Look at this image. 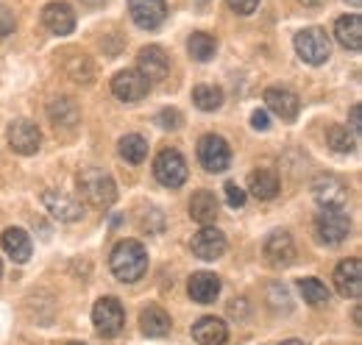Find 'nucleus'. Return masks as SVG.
Masks as SVG:
<instances>
[{
    "label": "nucleus",
    "mask_w": 362,
    "mask_h": 345,
    "mask_svg": "<svg viewBox=\"0 0 362 345\" xmlns=\"http://www.w3.org/2000/svg\"><path fill=\"white\" fill-rule=\"evenodd\" d=\"M109 264H112V273L120 281L132 284V281H139L148 270V251L136 240H123V242L115 245Z\"/></svg>",
    "instance_id": "nucleus-1"
},
{
    "label": "nucleus",
    "mask_w": 362,
    "mask_h": 345,
    "mask_svg": "<svg viewBox=\"0 0 362 345\" xmlns=\"http://www.w3.org/2000/svg\"><path fill=\"white\" fill-rule=\"evenodd\" d=\"M78 189L87 198V204L95 209H109L117 201V187L112 181L109 172H103L100 168H90L78 175Z\"/></svg>",
    "instance_id": "nucleus-2"
},
{
    "label": "nucleus",
    "mask_w": 362,
    "mask_h": 345,
    "mask_svg": "<svg viewBox=\"0 0 362 345\" xmlns=\"http://www.w3.org/2000/svg\"><path fill=\"white\" fill-rule=\"evenodd\" d=\"M351 231V220L343 209H332V206H323L315 217V234L320 242L326 245H340Z\"/></svg>",
    "instance_id": "nucleus-3"
},
{
    "label": "nucleus",
    "mask_w": 362,
    "mask_h": 345,
    "mask_svg": "<svg viewBox=\"0 0 362 345\" xmlns=\"http://www.w3.org/2000/svg\"><path fill=\"white\" fill-rule=\"evenodd\" d=\"M296 53L301 56V62H307V64H323L326 59H329V53H332V45H329V37H326V31H320V28H304V31H298L296 34Z\"/></svg>",
    "instance_id": "nucleus-4"
},
{
    "label": "nucleus",
    "mask_w": 362,
    "mask_h": 345,
    "mask_svg": "<svg viewBox=\"0 0 362 345\" xmlns=\"http://www.w3.org/2000/svg\"><path fill=\"white\" fill-rule=\"evenodd\" d=\"M92 323L98 329V334L103 337H117L123 332V323H126V312L117 298H100L92 309Z\"/></svg>",
    "instance_id": "nucleus-5"
},
{
    "label": "nucleus",
    "mask_w": 362,
    "mask_h": 345,
    "mask_svg": "<svg viewBox=\"0 0 362 345\" xmlns=\"http://www.w3.org/2000/svg\"><path fill=\"white\" fill-rule=\"evenodd\" d=\"M198 162L201 168L209 172H223L231 162V151H228V142L218 134H206L201 136L198 142Z\"/></svg>",
    "instance_id": "nucleus-6"
},
{
    "label": "nucleus",
    "mask_w": 362,
    "mask_h": 345,
    "mask_svg": "<svg viewBox=\"0 0 362 345\" xmlns=\"http://www.w3.org/2000/svg\"><path fill=\"white\" fill-rule=\"evenodd\" d=\"M153 175H156V181L162 187L179 189L181 184L187 181V162H184V156H181L179 151H173V148L162 151L156 156V162H153Z\"/></svg>",
    "instance_id": "nucleus-7"
},
{
    "label": "nucleus",
    "mask_w": 362,
    "mask_h": 345,
    "mask_svg": "<svg viewBox=\"0 0 362 345\" xmlns=\"http://www.w3.org/2000/svg\"><path fill=\"white\" fill-rule=\"evenodd\" d=\"M136 73L151 84V81H165L168 78V70H170V62H168V53L159 47V45H148L136 53Z\"/></svg>",
    "instance_id": "nucleus-8"
},
{
    "label": "nucleus",
    "mask_w": 362,
    "mask_h": 345,
    "mask_svg": "<svg viewBox=\"0 0 362 345\" xmlns=\"http://www.w3.org/2000/svg\"><path fill=\"white\" fill-rule=\"evenodd\" d=\"M8 145H11L14 153L31 156V153L40 151L42 134H40V129H37L31 120H14V123L8 126Z\"/></svg>",
    "instance_id": "nucleus-9"
},
{
    "label": "nucleus",
    "mask_w": 362,
    "mask_h": 345,
    "mask_svg": "<svg viewBox=\"0 0 362 345\" xmlns=\"http://www.w3.org/2000/svg\"><path fill=\"white\" fill-rule=\"evenodd\" d=\"M42 204H45V209L56 217L59 223H73V220H78V217L84 215L81 201H78L76 195H70V192L47 189L45 195H42Z\"/></svg>",
    "instance_id": "nucleus-10"
},
{
    "label": "nucleus",
    "mask_w": 362,
    "mask_h": 345,
    "mask_svg": "<svg viewBox=\"0 0 362 345\" xmlns=\"http://www.w3.org/2000/svg\"><path fill=\"white\" fill-rule=\"evenodd\" d=\"M334 287L343 298H360L362 296V264L360 259H343L334 267Z\"/></svg>",
    "instance_id": "nucleus-11"
},
{
    "label": "nucleus",
    "mask_w": 362,
    "mask_h": 345,
    "mask_svg": "<svg viewBox=\"0 0 362 345\" xmlns=\"http://www.w3.org/2000/svg\"><path fill=\"white\" fill-rule=\"evenodd\" d=\"M129 11L139 28L153 31L165 23L168 17V3L165 0H129Z\"/></svg>",
    "instance_id": "nucleus-12"
},
{
    "label": "nucleus",
    "mask_w": 362,
    "mask_h": 345,
    "mask_svg": "<svg viewBox=\"0 0 362 345\" xmlns=\"http://www.w3.org/2000/svg\"><path fill=\"white\" fill-rule=\"evenodd\" d=\"M192 254L198 259H204V262H215L218 257H223V251H226V237H223V231H218L215 226H204L195 237H192Z\"/></svg>",
    "instance_id": "nucleus-13"
},
{
    "label": "nucleus",
    "mask_w": 362,
    "mask_h": 345,
    "mask_svg": "<svg viewBox=\"0 0 362 345\" xmlns=\"http://www.w3.org/2000/svg\"><path fill=\"white\" fill-rule=\"evenodd\" d=\"M313 195L320 206H332V209H343L346 198H349V189L340 178L334 175H317L315 184H313Z\"/></svg>",
    "instance_id": "nucleus-14"
},
{
    "label": "nucleus",
    "mask_w": 362,
    "mask_h": 345,
    "mask_svg": "<svg viewBox=\"0 0 362 345\" xmlns=\"http://www.w3.org/2000/svg\"><path fill=\"white\" fill-rule=\"evenodd\" d=\"M42 23H45V28L50 34L67 37V34L76 28V11H73L67 3H62V0L47 3L45 8H42Z\"/></svg>",
    "instance_id": "nucleus-15"
},
{
    "label": "nucleus",
    "mask_w": 362,
    "mask_h": 345,
    "mask_svg": "<svg viewBox=\"0 0 362 345\" xmlns=\"http://www.w3.org/2000/svg\"><path fill=\"white\" fill-rule=\"evenodd\" d=\"M148 81L136 73V70H123V73H117L115 78H112V92H115V98H120V100H126V103H132V100H142L145 95H148Z\"/></svg>",
    "instance_id": "nucleus-16"
},
{
    "label": "nucleus",
    "mask_w": 362,
    "mask_h": 345,
    "mask_svg": "<svg viewBox=\"0 0 362 345\" xmlns=\"http://www.w3.org/2000/svg\"><path fill=\"white\" fill-rule=\"evenodd\" d=\"M265 103H268V109H271L273 115L281 117V120H296L298 109H301L298 95L290 92V89H281V86H271L265 92Z\"/></svg>",
    "instance_id": "nucleus-17"
},
{
    "label": "nucleus",
    "mask_w": 362,
    "mask_h": 345,
    "mask_svg": "<svg viewBox=\"0 0 362 345\" xmlns=\"http://www.w3.org/2000/svg\"><path fill=\"white\" fill-rule=\"evenodd\" d=\"M265 259L271 262L273 267H287L296 259L293 237L287 231H273L271 237L265 240Z\"/></svg>",
    "instance_id": "nucleus-18"
},
{
    "label": "nucleus",
    "mask_w": 362,
    "mask_h": 345,
    "mask_svg": "<svg viewBox=\"0 0 362 345\" xmlns=\"http://www.w3.org/2000/svg\"><path fill=\"white\" fill-rule=\"evenodd\" d=\"M187 293L195 303H212L221 296V279L215 273H192L189 276V284H187Z\"/></svg>",
    "instance_id": "nucleus-19"
},
{
    "label": "nucleus",
    "mask_w": 362,
    "mask_h": 345,
    "mask_svg": "<svg viewBox=\"0 0 362 345\" xmlns=\"http://www.w3.org/2000/svg\"><path fill=\"white\" fill-rule=\"evenodd\" d=\"M192 340L198 345H223L228 340V329L218 317H201L192 326Z\"/></svg>",
    "instance_id": "nucleus-20"
},
{
    "label": "nucleus",
    "mask_w": 362,
    "mask_h": 345,
    "mask_svg": "<svg viewBox=\"0 0 362 345\" xmlns=\"http://www.w3.org/2000/svg\"><path fill=\"white\" fill-rule=\"evenodd\" d=\"M0 242H3V251L14 259L17 264H23V262L31 259L34 245H31V237H28L23 228H6L3 237H0Z\"/></svg>",
    "instance_id": "nucleus-21"
},
{
    "label": "nucleus",
    "mask_w": 362,
    "mask_h": 345,
    "mask_svg": "<svg viewBox=\"0 0 362 345\" xmlns=\"http://www.w3.org/2000/svg\"><path fill=\"white\" fill-rule=\"evenodd\" d=\"M189 217L201 226H212L218 220V198L209 189H198L189 201Z\"/></svg>",
    "instance_id": "nucleus-22"
},
{
    "label": "nucleus",
    "mask_w": 362,
    "mask_h": 345,
    "mask_svg": "<svg viewBox=\"0 0 362 345\" xmlns=\"http://www.w3.org/2000/svg\"><path fill=\"white\" fill-rule=\"evenodd\" d=\"M334 37L337 42L349 50H360L362 47V17L360 14H346L334 23Z\"/></svg>",
    "instance_id": "nucleus-23"
},
{
    "label": "nucleus",
    "mask_w": 362,
    "mask_h": 345,
    "mask_svg": "<svg viewBox=\"0 0 362 345\" xmlns=\"http://www.w3.org/2000/svg\"><path fill=\"white\" fill-rule=\"evenodd\" d=\"M47 117H50V123H53L56 129H70V126L78 123L81 112H78L76 100H70V98H59V100H53V103L47 106Z\"/></svg>",
    "instance_id": "nucleus-24"
},
{
    "label": "nucleus",
    "mask_w": 362,
    "mask_h": 345,
    "mask_svg": "<svg viewBox=\"0 0 362 345\" xmlns=\"http://www.w3.org/2000/svg\"><path fill=\"white\" fill-rule=\"evenodd\" d=\"M139 326H142V334H145V337H165V334L170 332V317H168L165 309L148 306V309H142V315H139Z\"/></svg>",
    "instance_id": "nucleus-25"
},
{
    "label": "nucleus",
    "mask_w": 362,
    "mask_h": 345,
    "mask_svg": "<svg viewBox=\"0 0 362 345\" xmlns=\"http://www.w3.org/2000/svg\"><path fill=\"white\" fill-rule=\"evenodd\" d=\"M248 192L259 201H271L279 192V175L273 170H254L248 175Z\"/></svg>",
    "instance_id": "nucleus-26"
},
{
    "label": "nucleus",
    "mask_w": 362,
    "mask_h": 345,
    "mask_svg": "<svg viewBox=\"0 0 362 345\" xmlns=\"http://www.w3.org/2000/svg\"><path fill=\"white\" fill-rule=\"evenodd\" d=\"M192 103L201 112H218L223 106V89L215 84H198L192 89Z\"/></svg>",
    "instance_id": "nucleus-27"
},
{
    "label": "nucleus",
    "mask_w": 362,
    "mask_h": 345,
    "mask_svg": "<svg viewBox=\"0 0 362 345\" xmlns=\"http://www.w3.org/2000/svg\"><path fill=\"white\" fill-rule=\"evenodd\" d=\"M189 56L195 59V62H209L212 56H215V50H218V40L212 37V34H206V31H195L192 37H189Z\"/></svg>",
    "instance_id": "nucleus-28"
},
{
    "label": "nucleus",
    "mask_w": 362,
    "mask_h": 345,
    "mask_svg": "<svg viewBox=\"0 0 362 345\" xmlns=\"http://www.w3.org/2000/svg\"><path fill=\"white\" fill-rule=\"evenodd\" d=\"M120 156L132 165H139L145 156H148V142L139 136V134H126L120 139Z\"/></svg>",
    "instance_id": "nucleus-29"
},
{
    "label": "nucleus",
    "mask_w": 362,
    "mask_h": 345,
    "mask_svg": "<svg viewBox=\"0 0 362 345\" xmlns=\"http://www.w3.org/2000/svg\"><path fill=\"white\" fill-rule=\"evenodd\" d=\"M298 290H301L304 301L310 303V306H323V303H329V290H326V284L317 281V279H301V281H298Z\"/></svg>",
    "instance_id": "nucleus-30"
},
{
    "label": "nucleus",
    "mask_w": 362,
    "mask_h": 345,
    "mask_svg": "<svg viewBox=\"0 0 362 345\" xmlns=\"http://www.w3.org/2000/svg\"><path fill=\"white\" fill-rule=\"evenodd\" d=\"M326 139H329V145H332L337 153H351V151L357 148L354 134L349 129H343V126H332L329 134H326Z\"/></svg>",
    "instance_id": "nucleus-31"
},
{
    "label": "nucleus",
    "mask_w": 362,
    "mask_h": 345,
    "mask_svg": "<svg viewBox=\"0 0 362 345\" xmlns=\"http://www.w3.org/2000/svg\"><path fill=\"white\" fill-rule=\"evenodd\" d=\"M156 126H159V129L176 131L181 126V115L176 109H162V112L156 115Z\"/></svg>",
    "instance_id": "nucleus-32"
},
{
    "label": "nucleus",
    "mask_w": 362,
    "mask_h": 345,
    "mask_svg": "<svg viewBox=\"0 0 362 345\" xmlns=\"http://www.w3.org/2000/svg\"><path fill=\"white\" fill-rule=\"evenodd\" d=\"M14 28H17V20H14V14H11V8L0 3V40H6V37H11V34H14Z\"/></svg>",
    "instance_id": "nucleus-33"
},
{
    "label": "nucleus",
    "mask_w": 362,
    "mask_h": 345,
    "mask_svg": "<svg viewBox=\"0 0 362 345\" xmlns=\"http://www.w3.org/2000/svg\"><path fill=\"white\" fill-rule=\"evenodd\" d=\"M226 204L231 206V209H240V206L245 204V189L237 187L234 181H228L226 184Z\"/></svg>",
    "instance_id": "nucleus-34"
},
{
    "label": "nucleus",
    "mask_w": 362,
    "mask_h": 345,
    "mask_svg": "<svg viewBox=\"0 0 362 345\" xmlns=\"http://www.w3.org/2000/svg\"><path fill=\"white\" fill-rule=\"evenodd\" d=\"M228 8L234 11V14H254L257 11V6H259V0H226Z\"/></svg>",
    "instance_id": "nucleus-35"
},
{
    "label": "nucleus",
    "mask_w": 362,
    "mask_h": 345,
    "mask_svg": "<svg viewBox=\"0 0 362 345\" xmlns=\"http://www.w3.org/2000/svg\"><path fill=\"white\" fill-rule=\"evenodd\" d=\"M251 126H254L257 131H268V112L257 109V112L251 115Z\"/></svg>",
    "instance_id": "nucleus-36"
},
{
    "label": "nucleus",
    "mask_w": 362,
    "mask_h": 345,
    "mask_svg": "<svg viewBox=\"0 0 362 345\" xmlns=\"http://www.w3.org/2000/svg\"><path fill=\"white\" fill-rule=\"evenodd\" d=\"M360 115H362V109L360 106H351V134L357 136L362 131V120H360Z\"/></svg>",
    "instance_id": "nucleus-37"
},
{
    "label": "nucleus",
    "mask_w": 362,
    "mask_h": 345,
    "mask_svg": "<svg viewBox=\"0 0 362 345\" xmlns=\"http://www.w3.org/2000/svg\"><path fill=\"white\" fill-rule=\"evenodd\" d=\"M81 3H84V6H90V8H98V6H103L106 0H81Z\"/></svg>",
    "instance_id": "nucleus-38"
},
{
    "label": "nucleus",
    "mask_w": 362,
    "mask_h": 345,
    "mask_svg": "<svg viewBox=\"0 0 362 345\" xmlns=\"http://www.w3.org/2000/svg\"><path fill=\"white\" fill-rule=\"evenodd\" d=\"M304 6H317V3H323V0H301Z\"/></svg>",
    "instance_id": "nucleus-39"
},
{
    "label": "nucleus",
    "mask_w": 362,
    "mask_h": 345,
    "mask_svg": "<svg viewBox=\"0 0 362 345\" xmlns=\"http://www.w3.org/2000/svg\"><path fill=\"white\" fill-rule=\"evenodd\" d=\"M279 345H304V343H298V340H284V343H279Z\"/></svg>",
    "instance_id": "nucleus-40"
},
{
    "label": "nucleus",
    "mask_w": 362,
    "mask_h": 345,
    "mask_svg": "<svg viewBox=\"0 0 362 345\" xmlns=\"http://www.w3.org/2000/svg\"><path fill=\"white\" fill-rule=\"evenodd\" d=\"M192 3H195V6H204V3H209V0H192Z\"/></svg>",
    "instance_id": "nucleus-41"
},
{
    "label": "nucleus",
    "mask_w": 362,
    "mask_h": 345,
    "mask_svg": "<svg viewBox=\"0 0 362 345\" xmlns=\"http://www.w3.org/2000/svg\"><path fill=\"white\" fill-rule=\"evenodd\" d=\"M346 3H351V6H360L362 0H346Z\"/></svg>",
    "instance_id": "nucleus-42"
},
{
    "label": "nucleus",
    "mask_w": 362,
    "mask_h": 345,
    "mask_svg": "<svg viewBox=\"0 0 362 345\" xmlns=\"http://www.w3.org/2000/svg\"><path fill=\"white\" fill-rule=\"evenodd\" d=\"M70 345H84V343H70Z\"/></svg>",
    "instance_id": "nucleus-43"
},
{
    "label": "nucleus",
    "mask_w": 362,
    "mask_h": 345,
    "mask_svg": "<svg viewBox=\"0 0 362 345\" xmlns=\"http://www.w3.org/2000/svg\"><path fill=\"white\" fill-rule=\"evenodd\" d=\"M0 273H3V264H0Z\"/></svg>",
    "instance_id": "nucleus-44"
}]
</instances>
